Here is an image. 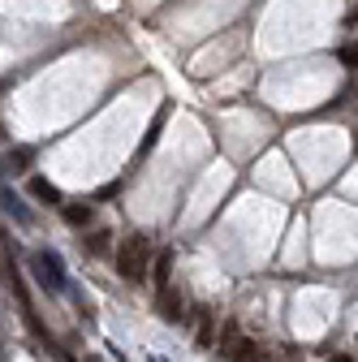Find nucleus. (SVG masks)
<instances>
[{
    "label": "nucleus",
    "mask_w": 358,
    "mask_h": 362,
    "mask_svg": "<svg viewBox=\"0 0 358 362\" xmlns=\"http://www.w3.org/2000/svg\"><path fill=\"white\" fill-rule=\"evenodd\" d=\"M147 263H151V242L147 233H129L121 246H117V272L125 281H143L147 276Z\"/></svg>",
    "instance_id": "1"
},
{
    "label": "nucleus",
    "mask_w": 358,
    "mask_h": 362,
    "mask_svg": "<svg viewBox=\"0 0 358 362\" xmlns=\"http://www.w3.org/2000/svg\"><path fill=\"white\" fill-rule=\"evenodd\" d=\"M30 263H35V276H39V285H43V289H52V293H57V289H65V267H61V259H57L52 250H39Z\"/></svg>",
    "instance_id": "2"
},
{
    "label": "nucleus",
    "mask_w": 358,
    "mask_h": 362,
    "mask_svg": "<svg viewBox=\"0 0 358 362\" xmlns=\"http://www.w3.org/2000/svg\"><path fill=\"white\" fill-rule=\"evenodd\" d=\"M30 160H35V147H9L5 156H0V173H26L30 168Z\"/></svg>",
    "instance_id": "3"
},
{
    "label": "nucleus",
    "mask_w": 358,
    "mask_h": 362,
    "mask_svg": "<svg viewBox=\"0 0 358 362\" xmlns=\"http://www.w3.org/2000/svg\"><path fill=\"white\" fill-rule=\"evenodd\" d=\"M160 315L168 324H182L186 320V310H182V293L177 289H160Z\"/></svg>",
    "instance_id": "4"
},
{
    "label": "nucleus",
    "mask_w": 358,
    "mask_h": 362,
    "mask_svg": "<svg viewBox=\"0 0 358 362\" xmlns=\"http://www.w3.org/2000/svg\"><path fill=\"white\" fill-rule=\"evenodd\" d=\"M30 199H39V203H48V207H61V190L52 186V181L48 177H30Z\"/></svg>",
    "instance_id": "5"
},
{
    "label": "nucleus",
    "mask_w": 358,
    "mask_h": 362,
    "mask_svg": "<svg viewBox=\"0 0 358 362\" xmlns=\"http://www.w3.org/2000/svg\"><path fill=\"white\" fill-rule=\"evenodd\" d=\"M168 112H173V104H160V112L151 117V129L143 134V143H139V151H151V147H156V139H160V129H164V121H168Z\"/></svg>",
    "instance_id": "6"
},
{
    "label": "nucleus",
    "mask_w": 358,
    "mask_h": 362,
    "mask_svg": "<svg viewBox=\"0 0 358 362\" xmlns=\"http://www.w3.org/2000/svg\"><path fill=\"white\" fill-rule=\"evenodd\" d=\"M0 207H5V211H9V216L18 220V224H30V211H26V207H22L18 199H13V190L5 186V181H0Z\"/></svg>",
    "instance_id": "7"
},
{
    "label": "nucleus",
    "mask_w": 358,
    "mask_h": 362,
    "mask_svg": "<svg viewBox=\"0 0 358 362\" xmlns=\"http://www.w3.org/2000/svg\"><path fill=\"white\" fill-rule=\"evenodd\" d=\"M168 272H173V250H160V259H156V289H168Z\"/></svg>",
    "instance_id": "8"
},
{
    "label": "nucleus",
    "mask_w": 358,
    "mask_h": 362,
    "mask_svg": "<svg viewBox=\"0 0 358 362\" xmlns=\"http://www.w3.org/2000/svg\"><path fill=\"white\" fill-rule=\"evenodd\" d=\"M65 220L74 224V229H82V224L91 220V203H69V207H65Z\"/></svg>",
    "instance_id": "9"
},
{
    "label": "nucleus",
    "mask_w": 358,
    "mask_h": 362,
    "mask_svg": "<svg viewBox=\"0 0 358 362\" xmlns=\"http://www.w3.org/2000/svg\"><path fill=\"white\" fill-rule=\"evenodd\" d=\"M195 320H199V345H212V310L199 306V310H195Z\"/></svg>",
    "instance_id": "10"
},
{
    "label": "nucleus",
    "mask_w": 358,
    "mask_h": 362,
    "mask_svg": "<svg viewBox=\"0 0 358 362\" xmlns=\"http://www.w3.org/2000/svg\"><path fill=\"white\" fill-rule=\"evenodd\" d=\"M337 57H341V65H345V69H358V39L341 43V52H337Z\"/></svg>",
    "instance_id": "11"
},
{
    "label": "nucleus",
    "mask_w": 358,
    "mask_h": 362,
    "mask_svg": "<svg viewBox=\"0 0 358 362\" xmlns=\"http://www.w3.org/2000/svg\"><path fill=\"white\" fill-rule=\"evenodd\" d=\"M220 354H238V324H225V341H220Z\"/></svg>",
    "instance_id": "12"
},
{
    "label": "nucleus",
    "mask_w": 358,
    "mask_h": 362,
    "mask_svg": "<svg viewBox=\"0 0 358 362\" xmlns=\"http://www.w3.org/2000/svg\"><path fill=\"white\" fill-rule=\"evenodd\" d=\"M233 362H259V349H255V341H242V345H238V354H233Z\"/></svg>",
    "instance_id": "13"
},
{
    "label": "nucleus",
    "mask_w": 358,
    "mask_h": 362,
    "mask_svg": "<svg viewBox=\"0 0 358 362\" xmlns=\"http://www.w3.org/2000/svg\"><path fill=\"white\" fill-rule=\"evenodd\" d=\"M345 22H350V26H354V22H358V5H354V9H350V13H345Z\"/></svg>",
    "instance_id": "14"
},
{
    "label": "nucleus",
    "mask_w": 358,
    "mask_h": 362,
    "mask_svg": "<svg viewBox=\"0 0 358 362\" xmlns=\"http://www.w3.org/2000/svg\"><path fill=\"white\" fill-rule=\"evenodd\" d=\"M333 362H354V358H350V354H337V358H333Z\"/></svg>",
    "instance_id": "15"
},
{
    "label": "nucleus",
    "mask_w": 358,
    "mask_h": 362,
    "mask_svg": "<svg viewBox=\"0 0 358 362\" xmlns=\"http://www.w3.org/2000/svg\"><path fill=\"white\" fill-rule=\"evenodd\" d=\"M117 362H125V354H117Z\"/></svg>",
    "instance_id": "16"
},
{
    "label": "nucleus",
    "mask_w": 358,
    "mask_h": 362,
    "mask_svg": "<svg viewBox=\"0 0 358 362\" xmlns=\"http://www.w3.org/2000/svg\"><path fill=\"white\" fill-rule=\"evenodd\" d=\"M151 362H168V358H151Z\"/></svg>",
    "instance_id": "17"
},
{
    "label": "nucleus",
    "mask_w": 358,
    "mask_h": 362,
    "mask_svg": "<svg viewBox=\"0 0 358 362\" xmlns=\"http://www.w3.org/2000/svg\"><path fill=\"white\" fill-rule=\"evenodd\" d=\"M0 139H5V125H0Z\"/></svg>",
    "instance_id": "18"
},
{
    "label": "nucleus",
    "mask_w": 358,
    "mask_h": 362,
    "mask_svg": "<svg viewBox=\"0 0 358 362\" xmlns=\"http://www.w3.org/2000/svg\"><path fill=\"white\" fill-rule=\"evenodd\" d=\"M0 90H5V82H0Z\"/></svg>",
    "instance_id": "19"
}]
</instances>
